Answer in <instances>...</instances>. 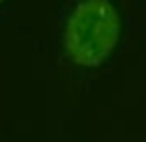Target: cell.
<instances>
[{
  "label": "cell",
  "instance_id": "obj_1",
  "mask_svg": "<svg viewBox=\"0 0 146 142\" xmlns=\"http://www.w3.org/2000/svg\"><path fill=\"white\" fill-rule=\"evenodd\" d=\"M119 15L109 0H79L65 25V50L75 65L98 67L119 40Z\"/></svg>",
  "mask_w": 146,
  "mask_h": 142
},
{
  "label": "cell",
  "instance_id": "obj_2",
  "mask_svg": "<svg viewBox=\"0 0 146 142\" xmlns=\"http://www.w3.org/2000/svg\"><path fill=\"white\" fill-rule=\"evenodd\" d=\"M2 2H4V0H0V4H2Z\"/></svg>",
  "mask_w": 146,
  "mask_h": 142
}]
</instances>
